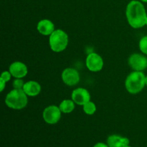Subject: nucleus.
<instances>
[{"label": "nucleus", "mask_w": 147, "mask_h": 147, "mask_svg": "<svg viewBox=\"0 0 147 147\" xmlns=\"http://www.w3.org/2000/svg\"><path fill=\"white\" fill-rule=\"evenodd\" d=\"M141 1H142V2H145V3H147V0H140Z\"/></svg>", "instance_id": "412c9836"}, {"label": "nucleus", "mask_w": 147, "mask_h": 147, "mask_svg": "<svg viewBox=\"0 0 147 147\" xmlns=\"http://www.w3.org/2000/svg\"><path fill=\"white\" fill-rule=\"evenodd\" d=\"M37 30L41 34L50 36L55 31V25L51 20H42L37 23Z\"/></svg>", "instance_id": "9b49d317"}, {"label": "nucleus", "mask_w": 147, "mask_h": 147, "mask_svg": "<svg viewBox=\"0 0 147 147\" xmlns=\"http://www.w3.org/2000/svg\"><path fill=\"white\" fill-rule=\"evenodd\" d=\"M146 77L142 71L131 72L125 80V87L129 93L137 94L146 86Z\"/></svg>", "instance_id": "f03ea898"}, {"label": "nucleus", "mask_w": 147, "mask_h": 147, "mask_svg": "<svg viewBox=\"0 0 147 147\" xmlns=\"http://www.w3.org/2000/svg\"><path fill=\"white\" fill-rule=\"evenodd\" d=\"M126 15L129 25L134 29L142 28L146 25L147 14L142 1L133 0L128 4Z\"/></svg>", "instance_id": "f257e3e1"}, {"label": "nucleus", "mask_w": 147, "mask_h": 147, "mask_svg": "<svg viewBox=\"0 0 147 147\" xmlns=\"http://www.w3.org/2000/svg\"><path fill=\"white\" fill-rule=\"evenodd\" d=\"M93 147H109L108 146V144H106L104 143H102V142H99V143H97L96 144L94 145Z\"/></svg>", "instance_id": "aec40b11"}, {"label": "nucleus", "mask_w": 147, "mask_h": 147, "mask_svg": "<svg viewBox=\"0 0 147 147\" xmlns=\"http://www.w3.org/2000/svg\"><path fill=\"white\" fill-rule=\"evenodd\" d=\"M28 103L27 95L23 89H13L7 95L5 103L9 108L14 110H21L27 106Z\"/></svg>", "instance_id": "7ed1b4c3"}, {"label": "nucleus", "mask_w": 147, "mask_h": 147, "mask_svg": "<svg viewBox=\"0 0 147 147\" xmlns=\"http://www.w3.org/2000/svg\"><path fill=\"white\" fill-rule=\"evenodd\" d=\"M128 63L134 71L143 72L147 68V57L139 53H134L129 57Z\"/></svg>", "instance_id": "423d86ee"}, {"label": "nucleus", "mask_w": 147, "mask_h": 147, "mask_svg": "<svg viewBox=\"0 0 147 147\" xmlns=\"http://www.w3.org/2000/svg\"><path fill=\"white\" fill-rule=\"evenodd\" d=\"M23 90L27 95V96L34 97L40 94L41 92V86L37 82L30 80L24 83Z\"/></svg>", "instance_id": "ddd939ff"}, {"label": "nucleus", "mask_w": 147, "mask_h": 147, "mask_svg": "<svg viewBox=\"0 0 147 147\" xmlns=\"http://www.w3.org/2000/svg\"><path fill=\"white\" fill-rule=\"evenodd\" d=\"M75 102L73 100H69V99H65L63 100L60 103L59 108L62 113H70L73 112L75 109Z\"/></svg>", "instance_id": "4468645a"}, {"label": "nucleus", "mask_w": 147, "mask_h": 147, "mask_svg": "<svg viewBox=\"0 0 147 147\" xmlns=\"http://www.w3.org/2000/svg\"><path fill=\"white\" fill-rule=\"evenodd\" d=\"M123 147H131V146H129V145H127V146H123Z\"/></svg>", "instance_id": "5701e85b"}, {"label": "nucleus", "mask_w": 147, "mask_h": 147, "mask_svg": "<svg viewBox=\"0 0 147 147\" xmlns=\"http://www.w3.org/2000/svg\"><path fill=\"white\" fill-rule=\"evenodd\" d=\"M63 83L68 86H74L80 81V75L77 70L72 67H67L61 75Z\"/></svg>", "instance_id": "6e6552de"}, {"label": "nucleus", "mask_w": 147, "mask_h": 147, "mask_svg": "<svg viewBox=\"0 0 147 147\" xmlns=\"http://www.w3.org/2000/svg\"><path fill=\"white\" fill-rule=\"evenodd\" d=\"M139 49L143 54L147 55V35L142 37L139 41Z\"/></svg>", "instance_id": "dca6fc26"}, {"label": "nucleus", "mask_w": 147, "mask_h": 147, "mask_svg": "<svg viewBox=\"0 0 147 147\" xmlns=\"http://www.w3.org/2000/svg\"><path fill=\"white\" fill-rule=\"evenodd\" d=\"M11 76H11V73H10L9 71H4L2 73H1V77L0 78H1V79H3V80L7 83V82L9 81Z\"/></svg>", "instance_id": "a211bd4d"}, {"label": "nucleus", "mask_w": 147, "mask_h": 147, "mask_svg": "<svg viewBox=\"0 0 147 147\" xmlns=\"http://www.w3.org/2000/svg\"><path fill=\"white\" fill-rule=\"evenodd\" d=\"M72 100L76 104L83 106L90 100V94L88 90L83 88L75 89L71 95Z\"/></svg>", "instance_id": "1a4fd4ad"}, {"label": "nucleus", "mask_w": 147, "mask_h": 147, "mask_svg": "<svg viewBox=\"0 0 147 147\" xmlns=\"http://www.w3.org/2000/svg\"><path fill=\"white\" fill-rule=\"evenodd\" d=\"M86 64L90 71L98 72L103 69L104 63L101 56L96 53H91L86 57Z\"/></svg>", "instance_id": "0eeeda50"}, {"label": "nucleus", "mask_w": 147, "mask_h": 147, "mask_svg": "<svg viewBox=\"0 0 147 147\" xmlns=\"http://www.w3.org/2000/svg\"><path fill=\"white\" fill-rule=\"evenodd\" d=\"M146 86H147V76L146 77Z\"/></svg>", "instance_id": "4be33fe9"}, {"label": "nucleus", "mask_w": 147, "mask_h": 147, "mask_svg": "<svg viewBox=\"0 0 147 147\" xmlns=\"http://www.w3.org/2000/svg\"><path fill=\"white\" fill-rule=\"evenodd\" d=\"M61 113L59 106L52 105L46 107L42 113L43 119L48 124H55L61 118Z\"/></svg>", "instance_id": "39448f33"}, {"label": "nucleus", "mask_w": 147, "mask_h": 147, "mask_svg": "<svg viewBox=\"0 0 147 147\" xmlns=\"http://www.w3.org/2000/svg\"><path fill=\"white\" fill-rule=\"evenodd\" d=\"M0 85H1V91H3L6 86V82L0 78Z\"/></svg>", "instance_id": "6ab92c4d"}, {"label": "nucleus", "mask_w": 147, "mask_h": 147, "mask_svg": "<svg viewBox=\"0 0 147 147\" xmlns=\"http://www.w3.org/2000/svg\"><path fill=\"white\" fill-rule=\"evenodd\" d=\"M129 139L119 135H111L107 139V144L109 147H123L129 145Z\"/></svg>", "instance_id": "f8f14e48"}, {"label": "nucleus", "mask_w": 147, "mask_h": 147, "mask_svg": "<svg viewBox=\"0 0 147 147\" xmlns=\"http://www.w3.org/2000/svg\"><path fill=\"white\" fill-rule=\"evenodd\" d=\"M83 111L87 115H93L96 111V106L93 102L89 101L83 105Z\"/></svg>", "instance_id": "2eb2a0df"}, {"label": "nucleus", "mask_w": 147, "mask_h": 147, "mask_svg": "<svg viewBox=\"0 0 147 147\" xmlns=\"http://www.w3.org/2000/svg\"><path fill=\"white\" fill-rule=\"evenodd\" d=\"M146 25H147V18H146Z\"/></svg>", "instance_id": "b1692460"}, {"label": "nucleus", "mask_w": 147, "mask_h": 147, "mask_svg": "<svg viewBox=\"0 0 147 147\" xmlns=\"http://www.w3.org/2000/svg\"><path fill=\"white\" fill-rule=\"evenodd\" d=\"M24 82L22 78H16L15 80L13 81V88L14 89H23L24 87Z\"/></svg>", "instance_id": "f3484780"}, {"label": "nucleus", "mask_w": 147, "mask_h": 147, "mask_svg": "<svg viewBox=\"0 0 147 147\" xmlns=\"http://www.w3.org/2000/svg\"><path fill=\"white\" fill-rule=\"evenodd\" d=\"M9 71L15 78H23L27 76L28 69L24 63L20 61H16L10 65Z\"/></svg>", "instance_id": "9d476101"}, {"label": "nucleus", "mask_w": 147, "mask_h": 147, "mask_svg": "<svg viewBox=\"0 0 147 147\" xmlns=\"http://www.w3.org/2000/svg\"><path fill=\"white\" fill-rule=\"evenodd\" d=\"M68 35L62 30H55L50 34L49 38L50 49L55 53H60L65 50L68 45Z\"/></svg>", "instance_id": "20e7f679"}]
</instances>
